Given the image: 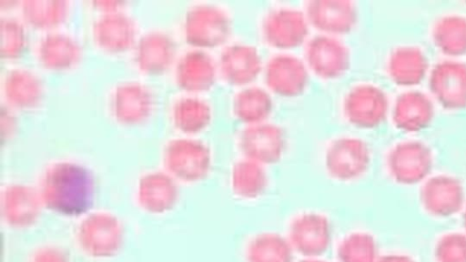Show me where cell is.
Masks as SVG:
<instances>
[{"label": "cell", "mask_w": 466, "mask_h": 262, "mask_svg": "<svg viewBox=\"0 0 466 262\" xmlns=\"http://www.w3.org/2000/svg\"><path fill=\"white\" fill-rule=\"evenodd\" d=\"M3 90L8 104L17 108L28 109L41 101L43 84L33 71L15 68L5 75Z\"/></svg>", "instance_id": "26"}, {"label": "cell", "mask_w": 466, "mask_h": 262, "mask_svg": "<svg viewBox=\"0 0 466 262\" xmlns=\"http://www.w3.org/2000/svg\"><path fill=\"white\" fill-rule=\"evenodd\" d=\"M386 165L398 183L413 185L424 180L433 166V154L425 142L403 140L393 145L387 153Z\"/></svg>", "instance_id": "7"}, {"label": "cell", "mask_w": 466, "mask_h": 262, "mask_svg": "<svg viewBox=\"0 0 466 262\" xmlns=\"http://www.w3.org/2000/svg\"><path fill=\"white\" fill-rule=\"evenodd\" d=\"M289 241L299 254L314 257L323 254L331 239L328 218L318 213H306L296 217L289 227Z\"/></svg>", "instance_id": "16"}, {"label": "cell", "mask_w": 466, "mask_h": 262, "mask_svg": "<svg viewBox=\"0 0 466 262\" xmlns=\"http://www.w3.org/2000/svg\"><path fill=\"white\" fill-rule=\"evenodd\" d=\"M15 126V118L12 114L2 107L0 112V129L2 139L8 138L13 133Z\"/></svg>", "instance_id": "37"}, {"label": "cell", "mask_w": 466, "mask_h": 262, "mask_svg": "<svg viewBox=\"0 0 466 262\" xmlns=\"http://www.w3.org/2000/svg\"><path fill=\"white\" fill-rule=\"evenodd\" d=\"M96 6L104 12L118 10V6L122 4L120 1L98 0L93 2Z\"/></svg>", "instance_id": "38"}, {"label": "cell", "mask_w": 466, "mask_h": 262, "mask_svg": "<svg viewBox=\"0 0 466 262\" xmlns=\"http://www.w3.org/2000/svg\"><path fill=\"white\" fill-rule=\"evenodd\" d=\"M154 106V96L146 85L137 81L119 84L111 96V111L115 118L127 125L146 120Z\"/></svg>", "instance_id": "17"}, {"label": "cell", "mask_w": 466, "mask_h": 262, "mask_svg": "<svg viewBox=\"0 0 466 262\" xmlns=\"http://www.w3.org/2000/svg\"><path fill=\"white\" fill-rule=\"evenodd\" d=\"M218 73L232 85H249L263 71V59L259 50L247 42L225 45L219 53Z\"/></svg>", "instance_id": "13"}, {"label": "cell", "mask_w": 466, "mask_h": 262, "mask_svg": "<svg viewBox=\"0 0 466 262\" xmlns=\"http://www.w3.org/2000/svg\"><path fill=\"white\" fill-rule=\"evenodd\" d=\"M390 79L403 86L420 84L429 70V61L424 51L416 45H404L390 53L386 63Z\"/></svg>", "instance_id": "23"}, {"label": "cell", "mask_w": 466, "mask_h": 262, "mask_svg": "<svg viewBox=\"0 0 466 262\" xmlns=\"http://www.w3.org/2000/svg\"><path fill=\"white\" fill-rule=\"evenodd\" d=\"M175 55L176 43L161 30L147 31L136 43L135 62L146 74L163 73L171 66Z\"/></svg>", "instance_id": "20"}, {"label": "cell", "mask_w": 466, "mask_h": 262, "mask_svg": "<svg viewBox=\"0 0 466 262\" xmlns=\"http://www.w3.org/2000/svg\"><path fill=\"white\" fill-rule=\"evenodd\" d=\"M429 88L435 100L450 110L466 107V63L457 59L437 62L429 75Z\"/></svg>", "instance_id": "12"}, {"label": "cell", "mask_w": 466, "mask_h": 262, "mask_svg": "<svg viewBox=\"0 0 466 262\" xmlns=\"http://www.w3.org/2000/svg\"><path fill=\"white\" fill-rule=\"evenodd\" d=\"M293 247L288 238L274 233L254 237L247 249L248 262H292Z\"/></svg>", "instance_id": "32"}, {"label": "cell", "mask_w": 466, "mask_h": 262, "mask_svg": "<svg viewBox=\"0 0 466 262\" xmlns=\"http://www.w3.org/2000/svg\"><path fill=\"white\" fill-rule=\"evenodd\" d=\"M431 38L443 54L460 56L466 54V17L459 14H447L435 20L431 26Z\"/></svg>", "instance_id": "28"}, {"label": "cell", "mask_w": 466, "mask_h": 262, "mask_svg": "<svg viewBox=\"0 0 466 262\" xmlns=\"http://www.w3.org/2000/svg\"><path fill=\"white\" fill-rule=\"evenodd\" d=\"M435 257L437 262H466V236L444 235L436 245Z\"/></svg>", "instance_id": "35"}, {"label": "cell", "mask_w": 466, "mask_h": 262, "mask_svg": "<svg viewBox=\"0 0 466 262\" xmlns=\"http://www.w3.org/2000/svg\"><path fill=\"white\" fill-rule=\"evenodd\" d=\"M38 191L43 205L49 209L77 216L92 206L94 178L90 171L79 164L56 162L46 170Z\"/></svg>", "instance_id": "1"}, {"label": "cell", "mask_w": 466, "mask_h": 262, "mask_svg": "<svg viewBox=\"0 0 466 262\" xmlns=\"http://www.w3.org/2000/svg\"><path fill=\"white\" fill-rule=\"evenodd\" d=\"M36 55L40 64L51 70H66L80 60L82 48L77 40L65 33H49L39 41Z\"/></svg>", "instance_id": "25"}, {"label": "cell", "mask_w": 466, "mask_h": 262, "mask_svg": "<svg viewBox=\"0 0 466 262\" xmlns=\"http://www.w3.org/2000/svg\"><path fill=\"white\" fill-rule=\"evenodd\" d=\"M42 204L39 191L32 186L11 185L2 194V215L10 226L26 227L38 218Z\"/></svg>", "instance_id": "22"}, {"label": "cell", "mask_w": 466, "mask_h": 262, "mask_svg": "<svg viewBox=\"0 0 466 262\" xmlns=\"http://www.w3.org/2000/svg\"><path fill=\"white\" fill-rule=\"evenodd\" d=\"M238 146L243 156L263 165L271 164L283 155L285 131L279 124L268 120L248 124L238 133Z\"/></svg>", "instance_id": "9"}, {"label": "cell", "mask_w": 466, "mask_h": 262, "mask_svg": "<svg viewBox=\"0 0 466 262\" xmlns=\"http://www.w3.org/2000/svg\"><path fill=\"white\" fill-rule=\"evenodd\" d=\"M270 92L258 85H247L233 96L232 110L246 125L266 121L273 110Z\"/></svg>", "instance_id": "27"}, {"label": "cell", "mask_w": 466, "mask_h": 262, "mask_svg": "<svg viewBox=\"0 0 466 262\" xmlns=\"http://www.w3.org/2000/svg\"><path fill=\"white\" fill-rule=\"evenodd\" d=\"M376 262H415L410 257L404 255H386L378 257Z\"/></svg>", "instance_id": "39"}, {"label": "cell", "mask_w": 466, "mask_h": 262, "mask_svg": "<svg viewBox=\"0 0 466 262\" xmlns=\"http://www.w3.org/2000/svg\"><path fill=\"white\" fill-rule=\"evenodd\" d=\"M304 61L319 76L336 78L349 69L350 49L339 35L319 32L304 43Z\"/></svg>", "instance_id": "5"}, {"label": "cell", "mask_w": 466, "mask_h": 262, "mask_svg": "<svg viewBox=\"0 0 466 262\" xmlns=\"http://www.w3.org/2000/svg\"><path fill=\"white\" fill-rule=\"evenodd\" d=\"M177 198V185L167 172L154 171L141 177L137 199L145 210L157 214L166 212L175 206Z\"/></svg>", "instance_id": "24"}, {"label": "cell", "mask_w": 466, "mask_h": 262, "mask_svg": "<svg viewBox=\"0 0 466 262\" xmlns=\"http://www.w3.org/2000/svg\"><path fill=\"white\" fill-rule=\"evenodd\" d=\"M304 12L320 33L339 35L350 32L358 22V8L351 0H307Z\"/></svg>", "instance_id": "14"}, {"label": "cell", "mask_w": 466, "mask_h": 262, "mask_svg": "<svg viewBox=\"0 0 466 262\" xmlns=\"http://www.w3.org/2000/svg\"><path fill=\"white\" fill-rule=\"evenodd\" d=\"M388 94L380 86L372 83H359L345 93L342 110L346 118L353 125L370 128L381 124L389 112Z\"/></svg>", "instance_id": "6"}, {"label": "cell", "mask_w": 466, "mask_h": 262, "mask_svg": "<svg viewBox=\"0 0 466 262\" xmlns=\"http://www.w3.org/2000/svg\"><path fill=\"white\" fill-rule=\"evenodd\" d=\"M32 262H70L67 254L56 247H45L35 251Z\"/></svg>", "instance_id": "36"}, {"label": "cell", "mask_w": 466, "mask_h": 262, "mask_svg": "<svg viewBox=\"0 0 466 262\" xmlns=\"http://www.w3.org/2000/svg\"><path fill=\"white\" fill-rule=\"evenodd\" d=\"M233 23L223 7L201 3L189 7L185 15L183 32L186 41L199 49L225 44L230 37Z\"/></svg>", "instance_id": "2"}, {"label": "cell", "mask_w": 466, "mask_h": 262, "mask_svg": "<svg viewBox=\"0 0 466 262\" xmlns=\"http://www.w3.org/2000/svg\"><path fill=\"white\" fill-rule=\"evenodd\" d=\"M96 44L109 53L127 50L136 40L137 26L133 18L119 10L104 12L92 26Z\"/></svg>", "instance_id": "19"}, {"label": "cell", "mask_w": 466, "mask_h": 262, "mask_svg": "<svg viewBox=\"0 0 466 262\" xmlns=\"http://www.w3.org/2000/svg\"><path fill=\"white\" fill-rule=\"evenodd\" d=\"M435 115L431 98L420 90H407L395 99L392 121L396 127L408 132H419L430 126Z\"/></svg>", "instance_id": "21"}, {"label": "cell", "mask_w": 466, "mask_h": 262, "mask_svg": "<svg viewBox=\"0 0 466 262\" xmlns=\"http://www.w3.org/2000/svg\"><path fill=\"white\" fill-rule=\"evenodd\" d=\"M68 10V2L65 0H25L21 3L25 20L40 29H48L62 24Z\"/></svg>", "instance_id": "31"}, {"label": "cell", "mask_w": 466, "mask_h": 262, "mask_svg": "<svg viewBox=\"0 0 466 262\" xmlns=\"http://www.w3.org/2000/svg\"><path fill=\"white\" fill-rule=\"evenodd\" d=\"M218 74V61L208 52L196 48L187 50L178 58L175 79L180 88L198 93L209 89Z\"/></svg>", "instance_id": "18"}, {"label": "cell", "mask_w": 466, "mask_h": 262, "mask_svg": "<svg viewBox=\"0 0 466 262\" xmlns=\"http://www.w3.org/2000/svg\"><path fill=\"white\" fill-rule=\"evenodd\" d=\"M309 25L304 10L283 5L267 11L260 22V33L269 45L287 49L306 42Z\"/></svg>", "instance_id": "4"}, {"label": "cell", "mask_w": 466, "mask_h": 262, "mask_svg": "<svg viewBox=\"0 0 466 262\" xmlns=\"http://www.w3.org/2000/svg\"><path fill=\"white\" fill-rule=\"evenodd\" d=\"M263 75L269 90L280 96H294L307 87L309 69L299 55L278 52L271 55L264 64Z\"/></svg>", "instance_id": "10"}, {"label": "cell", "mask_w": 466, "mask_h": 262, "mask_svg": "<svg viewBox=\"0 0 466 262\" xmlns=\"http://www.w3.org/2000/svg\"><path fill=\"white\" fill-rule=\"evenodd\" d=\"M25 45L23 25L15 18L0 19V55L14 59L21 55Z\"/></svg>", "instance_id": "34"}, {"label": "cell", "mask_w": 466, "mask_h": 262, "mask_svg": "<svg viewBox=\"0 0 466 262\" xmlns=\"http://www.w3.org/2000/svg\"><path fill=\"white\" fill-rule=\"evenodd\" d=\"M212 118L208 101L197 96H186L176 100L172 107L173 123L177 129L194 134L206 128Z\"/></svg>", "instance_id": "29"}, {"label": "cell", "mask_w": 466, "mask_h": 262, "mask_svg": "<svg viewBox=\"0 0 466 262\" xmlns=\"http://www.w3.org/2000/svg\"><path fill=\"white\" fill-rule=\"evenodd\" d=\"M376 242L370 234L353 233L345 237L337 251L339 262H376Z\"/></svg>", "instance_id": "33"}, {"label": "cell", "mask_w": 466, "mask_h": 262, "mask_svg": "<svg viewBox=\"0 0 466 262\" xmlns=\"http://www.w3.org/2000/svg\"><path fill=\"white\" fill-rule=\"evenodd\" d=\"M299 262H326V261H323V260H319V259H315L313 257H309V258H307V259H304V260H301Z\"/></svg>", "instance_id": "40"}, {"label": "cell", "mask_w": 466, "mask_h": 262, "mask_svg": "<svg viewBox=\"0 0 466 262\" xmlns=\"http://www.w3.org/2000/svg\"><path fill=\"white\" fill-rule=\"evenodd\" d=\"M77 239L86 254L95 257H108L119 250L123 242V230L114 216L96 212L82 221Z\"/></svg>", "instance_id": "11"}, {"label": "cell", "mask_w": 466, "mask_h": 262, "mask_svg": "<svg viewBox=\"0 0 466 262\" xmlns=\"http://www.w3.org/2000/svg\"><path fill=\"white\" fill-rule=\"evenodd\" d=\"M463 224H464V228L466 230V207H465L464 213H463Z\"/></svg>", "instance_id": "41"}, {"label": "cell", "mask_w": 466, "mask_h": 262, "mask_svg": "<svg viewBox=\"0 0 466 262\" xmlns=\"http://www.w3.org/2000/svg\"><path fill=\"white\" fill-rule=\"evenodd\" d=\"M369 144L360 136L344 135L332 139L325 150V166L339 180H352L362 176L370 163Z\"/></svg>", "instance_id": "8"}, {"label": "cell", "mask_w": 466, "mask_h": 262, "mask_svg": "<svg viewBox=\"0 0 466 262\" xmlns=\"http://www.w3.org/2000/svg\"><path fill=\"white\" fill-rule=\"evenodd\" d=\"M425 210L435 217L457 214L464 204V189L461 181L450 175L440 174L427 179L420 191Z\"/></svg>", "instance_id": "15"}, {"label": "cell", "mask_w": 466, "mask_h": 262, "mask_svg": "<svg viewBox=\"0 0 466 262\" xmlns=\"http://www.w3.org/2000/svg\"><path fill=\"white\" fill-rule=\"evenodd\" d=\"M268 173L263 164L243 156L231 170V186L234 193L244 198H255L268 186Z\"/></svg>", "instance_id": "30"}, {"label": "cell", "mask_w": 466, "mask_h": 262, "mask_svg": "<svg viewBox=\"0 0 466 262\" xmlns=\"http://www.w3.org/2000/svg\"><path fill=\"white\" fill-rule=\"evenodd\" d=\"M165 167L174 178L195 182L203 179L211 167V150L204 141L192 137L169 140L163 153Z\"/></svg>", "instance_id": "3"}]
</instances>
